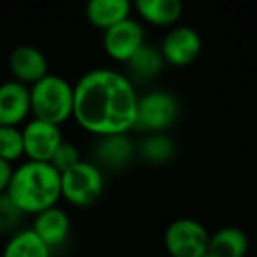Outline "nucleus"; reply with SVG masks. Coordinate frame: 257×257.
Returning a JSON list of instances; mask_svg holds the SVG:
<instances>
[{"mask_svg":"<svg viewBox=\"0 0 257 257\" xmlns=\"http://www.w3.org/2000/svg\"><path fill=\"white\" fill-rule=\"evenodd\" d=\"M166 62L162 58V53L159 48H154L150 44H145L131 60L127 62L128 76L136 81H150L157 78L161 71L164 69Z\"/></svg>","mask_w":257,"mask_h":257,"instance_id":"f3484780","label":"nucleus"},{"mask_svg":"<svg viewBox=\"0 0 257 257\" xmlns=\"http://www.w3.org/2000/svg\"><path fill=\"white\" fill-rule=\"evenodd\" d=\"M136 155V147L128 134L100 138L95 147V159L99 168L123 169Z\"/></svg>","mask_w":257,"mask_h":257,"instance_id":"ddd939ff","label":"nucleus"},{"mask_svg":"<svg viewBox=\"0 0 257 257\" xmlns=\"http://www.w3.org/2000/svg\"><path fill=\"white\" fill-rule=\"evenodd\" d=\"M30 114V88L22 83L0 85V127H20Z\"/></svg>","mask_w":257,"mask_h":257,"instance_id":"9b49d317","label":"nucleus"},{"mask_svg":"<svg viewBox=\"0 0 257 257\" xmlns=\"http://www.w3.org/2000/svg\"><path fill=\"white\" fill-rule=\"evenodd\" d=\"M140 95L128 76L113 69H92L74 85L72 118L99 138L128 134L136 123Z\"/></svg>","mask_w":257,"mask_h":257,"instance_id":"f257e3e1","label":"nucleus"},{"mask_svg":"<svg viewBox=\"0 0 257 257\" xmlns=\"http://www.w3.org/2000/svg\"><path fill=\"white\" fill-rule=\"evenodd\" d=\"M9 71L13 79L25 86H34L37 81L50 74L48 71V58L41 50L29 44L18 46L9 55Z\"/></svg>","mask_w":257,"mask_h":257,"instance_id":"9d476101","label":"nucleus"},{"mask_svg":"<svg viewBox=\"0 0 257 257\" xmlns=\"http://www.w3.org/2000/svg\"><path fill=\"white\" fill-rule=\"evenodd\" d=\"M134 8L143 22L155 27H175L183 11L180 0H138Z\"/></svg>","mask_w":257,"mask_h":257,"instance_id":"2eb2a0df","label":"nucleus"},{"mask_svg":"<svg viewBox=\"0 0 257 257\" xmlns=\"http://www.w3.org/2000/svg\"><path fill=\"white\" fill-rule=\"evenodd\" d=\"M145 29L141 22L134 18H127L113 29L104 32V51L114 62L127 64L141 48L147 44L145 41Z\"/></svg>","mask_w":257,"mask_h":257,"instance_id":"0eeeda50","label":"nucleus"},{"mask_svg":"<svg viewBox=\"0 0 257 257\" xmlns=\"http://www.w3.org/2000/svg\"><path fill=\"white\" fill-rule=\"evenodd\" d=\"M13 171H15V169L11 168V164L0 159V194L8 192L9 183H11V178H13Z\"/></svg>","mask_w":257,"mask_h":257,"instance_id":"5701e85b","label":"nucleus"},{"mask_svg":"<svg viewBox=\"0 0 257 257\" xmlns=\"http://www.w3.org/2000/svg\"><path fill=\"white\" fill-rule=\"evenodd\" d=\"M131 11L133 4L127 0H92L86 6L85 16L90 25L106 32L123 20L131 18Z\"/></svg>","mask_w":257,"mask_h":257,"instance_id":"4468645a","label":"nucleus"},{"mask_svg":"<svg viewBox=\"0 0 257 257\" xmlns=\"http://www.w3.org/2000/svg\"><path fill=\"white\" fill-rule=\"evenodd\" d=\"M9 197L25 215H39L58 206L62 199V175L48 162L27 161L13 171Z\"/></svg>","mask_w":257,"mask_h":257,"instance_id":"f03ea898","label":"nucleus"},{"mask_svg":"<svg viewBox=\"0 0 257 257\" xmlns=\"http://www.w3.org/2000/svg\"><path fill=\"white\" fill-rule=\"evenodd\" d=\"M208 252L217 257H245L248 252V236L239 227L225 225L210 234Z\"/></svg>","mask_w":257,"mask_h":257,"instance_id":"dca6fc26","label":"nucleus"},{"mask_svg":"<svg viewBox=\"0 0 257 257\" xmlns=\"http://www.w3.org/2000/svg\"><path fill=\"white\" fill-rule=\"evenodd\" d=\"M164 246L169 257H203L210 248V232L196 218H176L166 227Z\"/></svg>","mask_w":257,"mask_h":257,"instance_id":"423d86ee","label":"nucleus"},{"mask_svg":"<svg viewBox=\"0 0 257 257\" xmlns=\"http://www.w3.org/2000/svg\"><path fill=\"white\" fill-rule=\"evenodd\" d=\"M23 213L8 194H0V232H18Z\"/></svg>","mask_w":257,"mask_h":257,"instance_id":"412c9836","label":"nucleus"},{"mask_svg":"<svg viewBox=\"0 0 257 257\" xmlns=\"http://www.w3.org/2000/svg\"><path fill=\"white\" fill-rule=\"evenodd\" d=\"M175 141L166 134H147L140 147H136V154L150 164H164L175 157Z\"/></svg>","mask_w":257,"mask_h":257,"instance_id":"6ab92c4d","label":"nucleus"},{"mask_svg":"<svg viewBox=\"0 0 257 257\" xmlns=\"http://www.w3.org/2000/svg\"><path fill=\"white\" fill-rule=\"evenodd\" d=\"M203 257H217V255H213V253H211V252H206V253H204Z\"/></svg>","mask_w":257,"mask_h":257,"instance_id":"b1692460","label":"nucleus"},{"mask_svg":"<svg viewBox=\"0 0 257 257\" xmlns=\"http://www.w3.org/2000/svg\"><path fill=\"white\" fill-rule=\"evenodd\" d=\"M74 113V85L57 74H48L30 86V114L60 127Z\"/></svg>","mask_w":257,"mask_h":257,"instance_id":"7ed1b4c3","label":"nucleus"},{"mask_svg":"<svg viewBox=\"0 0 257 257\" xmlns=\"http://www.w3.org/2000/svg\"><path fill=\"white\" fill-rule=\"evenodd\" d=\"M32 231L46 243L53 252L60 248L71 234V217L62 208L53 206L34 217Z\"/></svg>","mask_w":257,"mask_h":257,"instance_id":"f8f14e48","label":"nucleus"},{"mask_svg":"<svg viewBox=\"0 0 257 257\" xmlns=\"http://www.w3.org/2000/svg\"><path fill=\"white\" fill-rule=\"evenodd\" d=\"M79 162H81V157H79L78 147H74L72 143L64 141V143L58 147V150L55 152V155H53V159L50 161V164L62 175V173L69 171L71 168L78 166Z\"/></svg>","mask_w":257,"mask_h":257,"instance_id":"4be33fe9","label":"nucleus"},{"mask_svg":"<svg viewBox=\"0 0 257 257\" xmlns=\"http://www.w3.org/2000/svg\"><path fill=\"white\" fill-rule=\"evenodd\" d=\"M2 257H51V248L32 229H20L8 241Z\"/></svg>","mask_w":257,"mask_h":257,"instance_id":"a211bd4d","label":"nucleus"},{"mask_svg":"<svg viewBox=\"0 0 257 257\" xmlns=\"http://www.w3.org/2000/svg\"><path fill=\"white\" fill-rule=\"evenodd\" d=\"M22 131L23 143H25V157H29V161L34 162H48L50 164L55 152L65 141L58 125L36 120V118L27 121V125Z\"/></svg>","mask_w":257,"mask_h":257,"instance_id":"1a4fd4ad","label":"nucleus"},{"mask_svg":"<svg viewBox=\"0 0 257 257\" xmlns=\"http://www.w3.org/2000/svg\"><path fill=\"white\" fill-rule=\"evenodd\" d=\"M159 50L166 64L175 65V67H185L199 58L201 50H203V39L199 32L192 27H173L162 39Z\"/></svg>","mask_w":257,"mask_h":257,"instance_id":"6e6552de","label":"nucleus"},{"mask_svg":"<svg viewBox=\"0 0 257 257\" xmlns=\"http://www.w3.org/2000/svg\"><path fill=\"white\" fill-rule=\"evenodd\" d=\"M180 104L176 97L164 90H154L140 97L134 128L145 134H164L176 121Z\"/></svg>","mask_w":257,"mask_h":257,"instance_id":"20e7f679","label":"nucleus"},{"mask_svg":"<svg viewBox=\"0 0 257 257\" xmlns=\"http://www.w3.org/2000/svg\"><path fill=\"white\" fill-rule=\"evenodd\" d=\"M25 155L23 131L20 127H0V159L9 164Z\"/></svg>","mask_w":257,"mask_h":257,"instance_id":"aec40b11","label":"nucleus"},{"mask_svg":"<svg viewBox=\"0 0 257 257\" xmlns=\"http://www.w3.org/2000/svg\"><path fill=\"white\" fill-rule=\"evenodd\" d=\"M104 192V175L93 162L81 161L78 166L62 173V197L78 208L92 206Z\"/></svg>","mask_w":257,"mask_h":257,"instance_id":"39448f33","label":"nucleus"}]
</instances>
